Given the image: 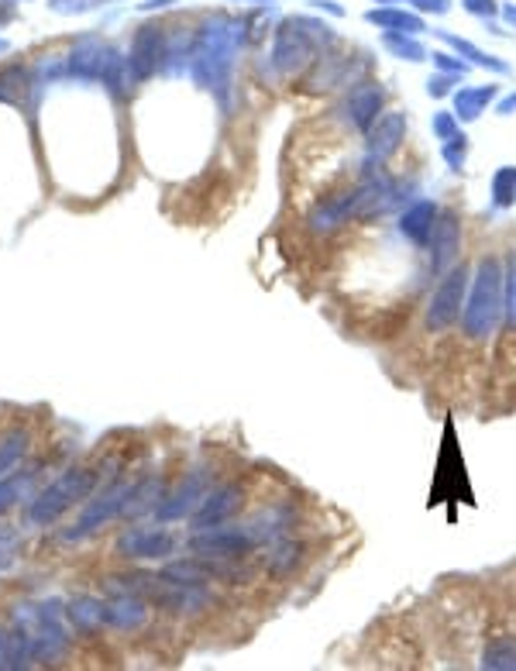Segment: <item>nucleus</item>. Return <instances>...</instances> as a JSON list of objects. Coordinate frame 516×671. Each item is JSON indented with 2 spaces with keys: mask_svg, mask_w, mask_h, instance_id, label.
<instances>
[{
  "mask_svg": "<svg viewBox=\"0 0 516 671\" xmlns=\"http://www.w3.org/2000/svg\"><path fill=\"white\" fill-rule=\"evenodd\" d=\"M482 668L489 671H513L516 668V641H496L482 654Z\"/></svg>",
  "mask_w": 516,
  "mask_h": 671,
  "instance_id": "10",
  "label": "nucleus"
},
{
  "mask_svg": "<svg viewBox=\"0 0 516 671\" xmlns=\"http://www.w3.org/2000/svg\"><path fill=\"white\" fill-rule=\"evenodd\" d=\"M496 97V87H468L455 93V114L461 121H475L489 107V100Z\"/></svg>",
  "mask_w": 516,
  "mask_h": 671,
  "instance_id": "7",
  "label": "nucleus"
},
{
  "mask_svg": "<svg viewBox=\"0 0 516 671\" xmlns=\"http://www.w3.org/2000/svg\"><path fill=\"white\" fill-rule=\"evenodd\" d=\"M406 138V117L400 111L379 114V121L369 128V138H365V148H369V166H382L396 148L403 145Z\"/></svg>",
  "mask_w": 516,
  "mask_h": 671,
  "instance_id": "4",
  "label": "nucleus"
},
{
  "mask_svg": "<svg viewBox=\"0 0 516 671\" xmlns=\"http://www.w3.org/2000/svg\"><path fill=\"white\" fill-rule=\"evenodd\" d=\"M427 248H430V276H444V272L455 265V259H458V248H461V224H458V217L455 214H437V224H434V231H430V241H427Z\"/></svg>",
  "mask_w": 516,
  "mask_h": 671,
  "instance_id": "3",
  "label": "nucleus"
},
{
  "mask_svg": "<svg viewBox=\"0 0 516 671\" xmlns=\"http://www.w3.org/2000/svg\"><path fill=\"white\" fill-rule=\"evenodd\" d=\"M231 506H238V493L234 489H228V493H221V499H210L207 513H203V527H210V520H221L224 513H231Z\"/></svg>",
  "mask_w": 516,
  "mask_h": 671,
  "instance_id": "13",
  "label": "nucleus"
},
{
  "mask_svg": "<svg viewBox=\"0 0 516 671\" xmlns=\"http://www.w3.org/2000/svg\"><path fill=\"white\" fill-rule=\"evenodd\" d=\"M379 107H382V87L375 83H362V87L351 90V97L341 104V114L351 128L369 131L375 121H379Z\"/></svg>",
  "mask_w": 516,
  "mask_h": 671,
  "instance_id": "5",
  "label": "nucleus"
},
{
  "mask_svg": "<svg viewBox=\"0 0 516 671\" xmlns=\"http://www.w3.org/2000/svg\"><path fill=\"white\" fill-rule=\"evenodd\" d=\"M503 310H506V321L516 327V255L506 259V269H503Z\"/></svg>",
  "mask_w": 516,
  "mask_h": 671,
  "instance_id": "11",
  "label": "nucleus"
},
{
  "mask_svg": "<svg viewBox=\"0 0 516 671\" xmlns=\"http://www.w3.org/2000/svg\"><path fill=\"white\" fill-rule=\"evenodd\" d=\"M386 45H389V49L396 52V56H403V59H413V62H417V59H424V49H420V45L413 42V38H403V35H389V38H386Z\"/></svg>",
  "mask_w": 516,
  "mask_h": 671,
  "instance_id": "14",
  "label": "nucleus"
},
{
  "mask_svg": "<svg viewBox=\"0 0 516 671\" xmlns=\"http://www.w3.org/2000/svg\"><path fill=\"white\" fill-rule=\"evenodd\" d=\"M468 286H472V269H468L465 262L451 265V269L444 272L427 303V331H448V327L458 321L461 310H465Z\"/></svg>",
  "mask_w": 516,
  "mask_h": 671,
  "instance_id": "2",
  "label": "nucleus"
},
{
  "mask_svg": "<svg viewBox=\"0 0 516 671\" xmlns=\"http://www.w3.org/2000/svg\"><path fill=\"white\" fill-rule=\"evenodd\" d=\"M441 155H444V162H448L455 173H461V166H465V159H468V142H465V135H455L451 142H444V148H441Z\"/></svg>",
  "mask_w": 516,
  "mask_h": 671,
  "instance_id": "12",
  "label": "nucleus"
},
{
  "mask_svg": "<svg viewBox=\"0 0 516 671\" xmlns=\"http://www.w3.org/2000/svg\"><path fill=\"white\" fill-rule=\"evenodd\" d=\"M437 204L434 200H417L413 207H406V214L400 217V234L406 241H413V245H427L430 241V231H434L437 224Z\"/></svg>",
  "mask_w": 516,
  "mask_h": 671,
  "instance_id": "6",
  "label": "nucleus"
},
{
  "mask_svg": "<svg viewBox=\"0 0 516 671\" xmlns=\"http://www.w3.org/2000/svg\"><path fill=\"white\" fill-rule=\"evenodd\" d=\"M427 90H430V97H444V93L451 90V80H448V76H434Z\"/></svg>",
  "mask_w": 516,
  "mask_h": 671,
  "instance_id": "16",
  "label": "nucleus"
},
{
  "mask_svg": "<svg viewBox=\"0 0 516 671\" xmlns=\"http://www.w3.org/2000/svg\"><path fill=\"white\" fill-rule=\"evenodd\" d=\"M516 204V166H503L492 173V207L506 210Z\"/></svg>",
  "mask_w": 516,
  "mask_h": 671,
  "instance_id": "8",
  "label": "nucleus"
},
{
  "mask_svg": "<svg viewBox=\"0 0 516 671\" xmlns=\"http://www.w3.org/2000/svg\"><path fill=\"white\" fill-rule=\"evenodd\" d=\"M369 21L372 25H379V28L410 31V35L424 31V21H420L417 14H406V11H369Z\"/></svg>",
  "mask_w": 516,
  "mask_h": 671,
  "instance_id": "9",
  "label": "nucleus"
},
{
  "mask_svg": "<svg viewBox=\"0 0 516 671\" xmlns=\"http://www.w3.org/2000/svg\"><path fill=\"white\" fill-rule=\"evenodd\" d=\"M413 4H417L420 11H434V14L448 11V0H413Z\"/></svg>",
  "mask_w": 516,
  "mask_h": 671,
  "instance_id": "17",
  "label": "nucleus"
},
{
  "mask_svg": "<svg viewBox=\"0 0 516 671\" xmlns=\"http://www.w3.org/2000/svg\"><path fill=\"white\" fill-rule=\"evenodd\" d=\"M499 317H503V262L489 255L472 272V286H468L465 310H461V327H465L468 338L482 341L496 331Z\"/></svg>",
  "mask_w": 516,
  "mask_h": 671,
  "instance_id": "1",
  "label": "nucleus"
},
{
  "mask_svg": "<svg viewBox=\"0 0 516 671\" xmlns=\"http://www.w3.org/2000/svg\"><path fill=\"white\" fill-rule=\"evenodd\" d=\"M434 135L441 138V142H451V138H455V135H461V131H458V121H455V117H451V114H437V117H434Z\"/></svg>",
  "mask_w": 516,
  "mask_h": 671,
  "instance_id": "15",
  "label": "nucleus"
},
{
  "mask_svg": "<svg viewBox=\"0 0 516 671\" xmlns=\"http://www.w3.org/2000/svg\"><path fill=\"white\" fill-rule=\"evenodd\" d=\"M437 62H441L444 69H448V73H465V62H455V59H448V52H437Z\"/></svg>",
  "mask_w": 516,
  "mask_h": 671,
  "instance_id": "18",
  "label": "nucleus"
},
{
  "mask_svg": "<svg viewBox=\"0 0 516 671\" xmlns=\"http://www.w3.org/2000/svg\"><path fill=\"white\" fill-rule=\"evenodd\" d=\"M465 7H468V11H475V14H492V11H496V4H492V0H465Z\"/></svg>",
  "mask_w": 516,
  "mask_h": 671,
  "instance_id": "19",
  "label": "nucleus"
},
{
  "mask_svg": "<svg viewBox=\"0 0 516 671\" xmlns=\"http://www.w3.org/2000/svg\"><path fill=\"white\" fill-rule=\"evenodd\" d=\"M513 111H516V93H513V97H506L503 104H499V114H513Z\"/></svg>",
  "mask_w": 516,
  "mask_h": 671,
  "instance_id": "20",
  "label": "nucleus"
}]
</instances>
